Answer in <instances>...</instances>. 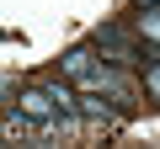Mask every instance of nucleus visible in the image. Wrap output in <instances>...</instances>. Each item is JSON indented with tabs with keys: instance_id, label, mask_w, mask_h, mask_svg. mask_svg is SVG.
I'll use <instances>...</instances> for the list:
<instances>
[{
	"instance_id": "obj_1",
	"label": "nucleus",
	"mask_w": 160,
	"mask_h": 149,
	"mask_svg": "<svg viewBox=\"0 0 160 149\" xmlns=\"http://www.w3.org/2000/svg\"><path fill=\"white\" fill-rule=\"evenodd\" d=\"M96 43H102L112 59H133V48H128V37H123L118 27H102V32H96Z\"/></svg>"
},
{
	"instance_id": "obj_2",
	"label": "nucleus",
	"mask_w": 160,
	"mask_h": 149,
	"mask_svg": "<svg viewBox=\"0 0 160 149\" xmlns=\"http://www.w3.org/2000/svg\"><path fill=\"white\" fill-rule=\"evenodd\" d=\"M22 101H27V112H32V117H43V123H48V112H53V101H48V91H27Z\"/></svg>"
},
{
	"instance_id": "obj_3",
	"label": "nucleus",
	"mask_w": 160,
	"mask_h": 149,
	"mask_svg": "<svg viewBox=\"0 0 160 149\" xmlns=\"http://www.w3.org/2000/svg\"><path fill=\"white\" fill-rule=\"evenodd\" d=\"M139 32H144V43H155V32H160V16H155V6H139Z\"/></svg>"
},
{
	"instance_id": "obj_4",
	"label": "nucleus",
	"mask_w": 160,
	"mask_h": 149,
	"mask_svg": "<svg viewBox=\"0 0 160 149\" xmlns=\"http://www.w3.org/2000/svg\"><path fill=\"white\" fill-rule=\"evenodd\" d=\"M48 101H53V107H59V112H75V96H69V91H64V85H59V80H53V85H48Z\"/></svg>"
},
{
	"instance_id": "obj_5",
	"label": "nucleus",
	"mask_w": 160,
	"mask_h": 149,
	"mask_svg": "<svg viewBox=\"0 0 160 149\" xmlns=\"http://www.w3.org/2000/svg\"><path fill=\"white\" fill-rule=\"evenodd\" d=\"M64 69H69V74H86V69H91V53H86V48H75V53L64 59Z\"/></svg>"
},
{
	"instance_id": "obj_6",
	"label": "nucleus",
	"mask_w": 160,
	"mask_h": 149,
	"mask_svg": "<svg viewBox=\"0 0 160 149\" xmlns=\"http://www.w3.org/2000/svg\"><path fill=\"white\" fill-rule=\"evenodd\" d=\"M144 91L160 96V64H155V59H144Z\"/></svg>"
}]
</instances>
